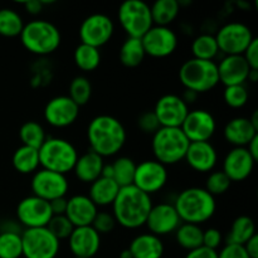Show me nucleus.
Listing matches in <instances>:
<instances>
[{"label":"nucleus","instance_id":"16","mask_svg":"<svg viewBox=\"0 0 258 258\" xmlns=\"http://www.w3.org/2000/svg\"><path fill=\"white\" fill-rule=\"evenodd\" d=\"M180 128L190 143L211 141L216 134L217 121L208 110L196 108L189 110Z\"/></svg>","mask_w":258,"mask_h":258},{"label":"nucleus","instance_id":"47","mask_svg":"<svg viewBox=\"0 0 258 258\" xmlns=\"http://www.w3.org/2000/svg\"><path fill=\"white\" fill-rule=\"evenodd\" d=\"M218 258H251V257L247 254L246 249H244L243 246L226 243L223 247H221V249H219Z\"/></svg>","mask_w":258,"mask_h":258},{"label":"nucleus","instance_id":"19","mask_svg":"<svg viewBox=\"0 0 258 258\" xmlns=\"http://www.w3.org/2000/svg\"><path fill=\"white\" fill-rule=\"evenodd\" d=\"M180 224L181 221L178 212L174 208V204L163 202L151 207L145 226L148 227L149 233L163 237L174 233Z\"/></svg>","mask_w":258,"mask_h":258},{"label":"nucleus","instance_id":"4","mask_svg":"<svg viewBox=\"0 0 258 258\" xmlns=\"http://www.w3.org/2000/svg\"><path fill=\"white\" fill-rule=\"evenodd\" d=\"M19 38L23 47L35 55L52 54L62 42V35L57 25L43 19L25 23Z\"/></svg>","mask_w":258,"mask_h":258},{"label":"nucleus","instance_id":"34","mask_svg":"<svg viewBox=\"0 0 258 258\" xmlns=\"http://www.w3.org/2000/svg\"><path fill=\"white\" fill-rule=\"evenodd\" d=\"M101 52L98 48L80 43L73 52V60L76 66L83 72H92L97 70L101 63Z\"/></svg>","mask_w":258,"mask_h":258},{"label":"nucleus","instance_id":"39","mask_svg":"<svg viewBox=\"0 0 258 258\" xmlns=\"http://www.w3.org/2000/svg\"><path fill=\"white\" fill-rule=\"evenodd\" d=\"M23 257L22 233L13 229L0 232V258Z\"/></svg>","mask_w":258,"mask_h":258},{"label":"nucleus","instance_id":"3","mask_svg":"<svg viewBox=\"0 0 258 258\" xmlns=\"http://www.w3.org/2000/svg\"><path fill=\"white\" fill-rule=\"evenodd\" d=\"M173 204L181 223L197 226L208 222L217 211L216 198L201 186L183 189L176 196Z\"/></svg>","mask_w":258,"mask_h":258},{"label":"nucleus","instance_id":"22","mask_svg":"<svg viewBox=\"0 0 258 258\" xmlns=\"http://www.w3.org/2000/svg\"><path fill=\"white\" fill-rule=\"evenodd\" d=\"M67 241L72 254L78 258L95 257L101 248V236L91 226L76 227Z\"/></svg>","mask_w":258,"mask_h":258},{"label":"nucleus","instance_id":"30","mask_svg":"<svg viewBox=\"0 0 258 258\" xmlns=\"http://www.w3.org/2000/svg\"><path fill=\"white\" fill-rule=\"evenodd\" d=\"M13 168L23 175L34 174L39 169V153L38 149L29 148V146H19L14 151L12 158Z\"/></svg>","mask_w":258,"mask_h":258},{"label":"nucleus","instance_id":"57","mask_svg":"<svg viewBox=\"0 0 258 258\" xmlns=\"http://www.w3.org/2000/svg\"><path fill=\"white\" fill-rule=\"evenodd\" d=\"M120 258H134V257H133V254H131L130 249L125 248V249H122V251H121Z\"/></svg>","mask_w":258,"mask_h":258},{"label":"nucleus","instance_id":"14","mask_svg":"<svg viewBox=\"0 0 258 258\" xmlns=\"http://www.w3.org/2000/svg\"><path fill=\"white\" fill-rule=\"evenodd\" d=\"M17 219L25 229L47 227L53 217L49 202L43 201L35 196L23 198L17 206Z\"/></svg>","mask_w":258,"mask_h":258},{"label":"nucleus","instance_id":"11","mask_svg":"<svg viewBox=\"0 0 258 258\" xmlns=\"http://www.w3.org/2000/svg\"><path fill=\"white\" fill-rule=\"evenodd\" d=\"M115 32V23L103 13H93L82 20L80 25L81 43L100 49L107 44Z\"/></svg>","mask_w":258,"mask_h":258},{"label":"nucleus","instance_id":"15","mask_svg":"<svg viewBox=\"0 0 258 258\" xmlns=\"http://www.w3.org/2000/svg\"><path fill=\"white\" fill-rule=\"evenodd\" d=\"M144 49L146 55L153 58H165L173 54L179 44L176 33L170 27L153 25L143 38Z\"/></svg>","mask_w":258,"mask_h":258},{"label":"nucleus","instance_id":"2","mask_svg":"<svg viewBox=\"0 0 258 258\" xmlns=\"http://www.w3.org/2000/svg\"><path fill=\"white\" fill-rule=\"evenodd\" d=\"M153 206L150 196L135 185H128L120 188L115 202L111 206V213L115 217L116 223L122 228L138 229L145 226Z\"/></svg>","mask_w":258,"mask_h":258},{"label":"nucleus","instance_id":"56","mask_svg":"<svg viewBox=\"0 0 258 258\" xmlns=\"http://www.w3.org/2000/svg\"><path fill=\"white\" fill-rule=\"evenodd\" d=\"M248 118H249V121H251L252 125L254 126V128L258 131V111L257 110L254 111V112L252 113L251 117H248Z\"/></svg>","mask_w":258,"mask_h":258},{"label":"nucleus","instance_id":"10","mask_svg":"<svg viewBox=\"0 0 258 258\" xmlns=\"http://www.w3.org/2000/svg\"><path fill=\"white\" fill-rule=\"evenodd\" d=\"M23 257L25 258H55L59 253L60 241L43 228L24 229L22 233Z\"/></svg>","mask_w":258,"mask_h":258},{"label":"nucleus","instance_id":"55","mask_svg":"<svg viewBox=\"0 0 258 258\" xmlns=\"http://www.w3.org/2000/svg\"><path fill=\"white\" fill-rule=\"evenodd\" d=\"M248 81L252 83H256L258 81V70H251L248 75Z\"/></svg>","mask_w":258,"mask_h":258},{"label":"nucleus","instance_id":"21","mask_svg":"<svg viewBox=\"0 0 258 258\" xmlns=\"http://www.w3.org/2000/svg\"><path fill=\"white\" fill-rule=\"evenodd\" d=\"M184 160L197 173H211L216 170L218 164V151L211 141H201V143L189 144L188 151Z\"/></svg>","mask_w":258,"mask_h":258},{"label":"nucleus","instance_id":"54","mask_svg":"<svg viewBox=\"0 0 258 258\" xmlns=\"http://www.w3.org/2000/svg\"><path fill=\"white\" fill-rule=\"evenodd\" d=\"M198 93L193 92V91H189V90H185V92L183 93V96H181V98H183L184 102L186 103V105H190V103L196 102V100L198 98Z\"/></svg>","mask_w":258,"mask_h":258},{"label":"nucleus","instance_id":"18","mask_svg":"<svg viewBox=\"0 0 258 258\" xmlns=\"http://www.w3.org/2000/svg\"><path fill=\"white\" fill-rule=\"evenodd\" d=\"M80 108L67 95H60L48 101L43 115L48 125L55 128H64L77 121Z\"/></svg>","mask_w":258,"mask_h":258},{"label":"nucleus","instance_id":"38","mask_svg":"<svg viewBox=\"0 0 258 258\" xmlns=\"http://www.w3.org/2000/svg\"><path fill=\"white\" fill-rule=\"evenodd\" d=\"M47 138L44 127L37 121H27L19 128V139L24 146L39 149Z\"/></svg>","mask_w":258,"mask_h":258},{"label":"nucleus","instance_id":"42","mask_svg":"<svg viewBox=\"0 0 258 258\" xmlns=\"http://www.w3.org/2000/svg\"><path fill=\"white\" fill-rule=\"evenodd\" d=\"M248 98L249 92L246 85H236L224 87L223 101L231 108L238 110V108L244 107L247 102H248Z\"/></svg>","mask_w":258,"mask_h":258},{"label":"nucleus","instance_id":"58","mask_svg":"<svg viewBox=\"0 0 258 258\" xmlns=\"http://www.w3.org/2000/svg\"><path fill=\"white\" fill-rule=\"evenodd\" d=\"M75 258H78V257H75Z\"/></svg>","mask_w":258,"mask_h":258},{"label":"nucleus","instance_id":"5","mask_svg":"<svg viewBox=\"0 0 258 258\" xmlns=\"http://www.w3.org/2000/svg\"><path fill=\"white\" fill-rule=\"evenodd\" d=\"M189 144L180 127H160L151 139V151L163 165H175L184 160Z\"/></svg>","mask_w":258,"mask_h":258},{"label":"nucleus","instance_id":"35","mask_svg":"<svg viewBox=\"0 0 258 258\" xmlns=\"http://www.w3.org/2000/svg\"><path fill=\"white\" fill-rule=\"evenodd\" d=\"M191 54L193 58L203 60H214L219 54V48L216 37L213 34H199L191 42Z\"/></svg>","mask_w":258,"mask_h":258},{"label":"nucleus","instance_id":"29","mask_svg":"<svg viewBox=\"0 0 258 258\" xmlns=\"http://www.w3.org/2000/svg\"><path fill=\"white\" fill-rule=\"evenodd\" d=\"M256 233V224L249 216H238L229 228L226 243L244 246Z\"/></svg>","mask_w":258,"mask_h":258},{"label":"nucleus","instance_id":"46","mask_svg":"<svg viewBox=\"0 0 258 258\" xmlns=\"http://www.w3.org/2000/svg\"><path fill=\"white\" fill-rule=\"evenodd\" d=\"M224 242V237L218 228H208L203 231V246L213 251H218Z\"/></svg>","mask_w":258,"mask_h":258},{"label":"nucleus","instance_id":"49","mask_svg":"<svg viewBox=\"0 0 258 258\" xmlns=\"http://www.w3.org/2000/svg\"><path fill=\"white\" fill-rule=\"evenodd\" d=\"M184 258H218V251H213L202 246L193 251H189Z\"/></svg>","mask_w":258,"mask_h":258},{"label":"nucleus","instance_id":"24","mask_svg":"<svg viewBox=\"0 0 258 258\" xmlns=\"http://www.w3.org/2000/svg\"><path fill=\"white\" fill-rule=\"evenodd\" d=\"M98 208L85 194H76L67 199L66 214L73 227L91 226L97 214Z\"/></svg>","mask_w":258,"mask_h":258},{"label":"nucleus","instance_id":"32","mask_svg":"<svg viewBox=\"0 0 258 258\" xmlns=\"http://www.w3.org/2000/svg\"><path fill=\"white\" fill-rule=\"evenodd\" d=\"M146 57L141 39L127 37L120 47L118 58L122 66L127 68H136L144 62Z\"/></svg>","mask_w":258,"mask_h":258},{"label":"nucleus","instance_id":"25","mask_svg":"<svg viewBox=\"0 0 258 258\" xmlns=\"http://www.w3.org/2000/svg\"><path fill=\"white\" fill-rule=\"evenodd\" d=\"M258 134L248 117L237 116L224 125L223 138L233 148H246Z\"/></svg>","mask_w":258,"mask_h":258},{"label":"nucleus","instance_id":"51","mask_svg":"<svg viewBox=\"0 0 258 258\" xmlns=\"http://www.w3.org/2000/svg\"><path fill=\"white\" fill-rule=\"evenodd\" d=\"M22 4L29 14L37 15L39 13H42V10L44 9L45 3L43 0H28V2L22 3Z\"/></svg>","mask_w":258,"mask_h":258},{"label":"nucleus","instance_id":"17","mask_svg":"<svg viewBox=\"0 0 258 258\" xmlns=\"http://www.w3.org/2000/svg\"><path fill=\"white\" fill-rule=\"evenodd\" d=\"M153 111L161 127H180L189 112V106L181 96L166 93L156 101Z\"/></svg>","mask_w":258,"mask_h":258},{"label":"nucleus","instance_id":"28","mask_svg":"<svg viewBox=\"0 0 258 258\" xmlns=\"http://www.w3.org/2000/svg\"><path fill=\"white\" fill-rule=\"evenodd\" d=\"M120 191V186L113 179L100 176L90 184L87 197L96 207H111Z\"/></svg>","mask_w":258,"mask_h":258},{"label":"nucleus","instance_id":"37","mask_svg":"<svg viewBox=\"0 0 258 258\" xmlns=\"http://www.w3.org/2000/svg\"><path fill=\"white\" fill-rule=\"evenodd\" d=\"M112 165V179L120 188L133 185L135 176L136 163L128 156H118Z\"/></svg>","mask_w":258,"mask_h":258},{"label":"nucleus","instance_id":"52","mask_svg":"<svg viewBox=\"0 0 258 258\" xmlns=\"http://www.w3.org/2000/svg\"><path fill=\"white\" fill-rule=\"evenodd\" d=\"M244 249H246L247 254L251 258H258V236L254 234L246 244H244Z\"/></svg>","mask_w":258,"mask_h":258},{"label":"nucleus","instance_id":"13","mask_svg":"<svg viewBox=\"0 0 258 258\" xmlns=\"http://www.w3.org/2000/svg\"><path fill=\"white\" fill-rule=\"evenodd\" d=\"M168 179L169 173L166 166L155 159H151L136 164L133 185L151 197L153 194L159 193L166 185Z\"/></svg>","mask_w":258,"mask_h":258},{"label":"nucleus","instance_id":"44","mask_svg":"<svg viewBox=\"0 0 258 258\" xmlns=\"http://www.w3.org/2000/svg\"><path fill=\"white\" fill-rule=\"evenodd\" d=\"M117 223H116V219L113 217V214L111 212H97L95 219H93L92 227L96 232H97L100 236H103V234H110L113 229L116 228Z\"/></svg>","mask_w":258,"mask_h":258},{"label":"nucleus","instance_id":"33","mask_svg":"<svg viewBox=\"0 0 258 258\" xmlns=\"http://www.w3.org/2000/svg\"><path fill=\"white\" fill-rule=\"evenodd\" d=\"M174 233L178 244L185 251H193L203 246V229L201 226L181 223Z\"/></svg>","mask_w":258,"mask_h":258},{"label":"nucleus","instance_id":"31","mask_svg":"<svg viewBox=\"0 0 258 258\" xmlns=\"http://www.w3.org/2000/svg\"><path fill=\"white\" fill-rule=\"evenodd\" d=\"M181 5L178 0H158L150 5L153 24L159 27H169L178 18Z\"/></svg>","mask_w":258,"mask_h":258},{"label":"nucleus","instance_id":"43","mask_svg":"<svg viewBox=\"0 0 258 258\" xmlns=\"http://www.w3.org/2000/svg\"><path fill=\"white\" fill-rule=\"evenodd\" d=\"M47 229L58 241H63V239L70 238L75 227L66 216H53L49 223L47 224Z\"/></svg>","mask_w":258,"mask_h":258},{"label":"nucleus","instance_id":"27","mask_svg":"<svg viewBox=\"0 0 258 258\" xmlns=\"http://www.w3.org/2000/svg\"><path fill=\"white\" fill-rule=\"evenodd\" d=\"M128 249L134 258H161L165 247L160 237L148 232L134 237Z\"/></svg>","mask_w":258,"mask_h":258},{"label":"nucleus","instance_id":"7","mask_svg":"<svg viewBox=\"0 0 258 258\" xmlns=\"http://www.w3.org/2000/svg\"><path fill=\"white\" fill-rule=\"evenodd\" d=\"M179 80L185 90L198 95L209 92L219 85L217 62L190 58L179 68Z\"/></svg>","mask_w":258,"mask_h":258},{"label":"nucleus","instance_id":"45","mask_svg":"<svg viewBox=\"0 0 258 258\" xmlns=\"http://www.w3.org/2000/svg\"><path fill=\"white\" fill-rule=\"evenodd\" d=\"M136 123H138V127L141 133L149 134V135H154L161 127L154 111H145V112L141 113L138 117Z\"/></svg>","mask_w":258,"mask_h":258},{"label":"nucleus","instance_id":"8","mask_svg":"<svg viewBox=\"0 0 258 258\" xmlns=\"http://www.w3.org/2000/svg\"><path fill=\"white\" fill-rule=\"evenodd\" d=\"M117 20L130 38H141L153 27L150 5L143 0H126L117 10Z\"/></svg>","mask_w":258,"mask_h":258},{"label":"nucleus","instance_id":"48","mask_svg":"<svg viewBox=\"0 0 258 258\" xmlns=\"http://www.w3.org/2000/svg\"><path fill=\"white\" fill-rule=\"evenodd\" d=\"M242 55L244 57L246 62L248 63L251 70H258V39L256 37H254V39L252 40L251 44L247 47V49L244 50Z\"/></svg>","mask_w":258,"mask_h":258},{"label":"nucleus","instance_id":"6","mask_svg":"<svg viewBox=\"0 0 258 258\" xmlns=\"http://www.w3.org/2000/svg\"><path fill=\"white\" fill-rule=\"evenodd\" d=\"M42 169L67 175L73 170L78 159V150L67 139L47 138L38 149Z\"/></svg>","mask_w":258,"mask_h":258},{"label":"nucleus","instance_id":"23","mask_svg":"<svg viewBox=\"0 0 258 258\" xmlns=\"http://www.w3.org/2000/svg\"><path fill=\"white\" fill-rule=\"evenodd\" d=\"M217 67L219 83L224 85V87L246 85L251 72V68L243 55H224L219 63H217Z\"/></svg>","mask_w":258,"mask_h":258},{"label":"nucleus","instance_id":"41","mask_svg":"<svg viewBox=\"0 0 258 258\" xmlns=\"http://www.w3.org/2000/svg\"><path fill=\"white\" fill-rule=\"evenodd\" d=\"M232 185V181L229 180L228 176L222 170H213L208 174L206 179V189L211 196L214 198L219 196H223L229 190Z\"/></svg>","mask_w":258,"mask_h":258},{"label":"nucleus","instance_id":"1","mask_svg":"<svg viewBox=\"0 0 258 258\" xmlns=\"http://www.w3.org/2000/svg\"><path fill=\"white\" fill-rule=\"evenodd\" d=\"M127 140L125 126L111 115H97L87 126V141L90 150L102 158L115 156L122 150Z\"/></svg>","mask_w":258,"mask_h":258},{"label":"nucleus","instance_id":"36","mask_svg":"<svg viewBox=\"0 0 258 258\" xmlns=\"http://www.w3.org/2000/svg\"><path fill=\"white\" fill-rule=\"evenodd\" d=\"M24 24L22 15L17 10L12 8L0 9V35L5 38L19 37Z\"/></svg>","mask_w":258,"mask_h":258},{"label":"nucleus","instance_id":"26","mask_svg":"<svg viewBox=\"0 0 258 258\" xmlns=\"http://www.w3.org/2000/svg\"><path fill=\"white\" fill-rule=\"evenodd\" d=\"M103 165L105 161L102 156L93 153L92 150H88L82 155H78L72 171L81 183L91 184L102 175Z\"/></svg>","mask_w":258,"mask_h":258},{"label":"nucleus","instance_id":"53","mask_svg":"<svg viewBox=\"0 0 258 258\" xmlns=\"http://www.w3.org/2000/svg\"><path fill=\"white\" fill-rule=\"evenodd\" d=\"M246 149L247 151L251 154L252 158L257 161L258 160V134L253 139H252L251 141H249V144L246 146Z\"/></svg>","mask_w":258,"mask_h":258},{"label":"nucleus","instance_id":"9","mask_svg":"<svg viewBox=\"0 0 258 258\" xmlns=\"http://www.w3.org/2000/svg\"><path fill=\"white\" fill-rule=\"evenodd\" d=\"M214 37L219 53L224 55H242L254 39L251 28L242 22H229L222 25Z\"/></svg>","mask_w":258,"mask_h":258},{"label":"nucleus","instance_id":"50","mask_svg":"<svg viewBox=\"0 0 258 258\" xmlns=\"http://www.w3.org/2000/svg\"><path fill=\"white\" fill-rule=\"evenodd\" d=\"M49 207L53 216H64L66 209H67V198L63 197V198L54 199L49 202Z\"/></svg>","mask_w":258,"mask_h":258},{"label":"nucleus","instance_id":"20","mask_svg":"<svg viewBox=\"0 0 258 258\" xmlns=\"http://www.w3.org/2000/svg\"><path fill=\"white\" fill-rule=\"evenodd\" d=\"M256 160L246 148H232L226 154L222 163V171L232 183L244 181L253 173Z\"/></svg>","mask_w":258,"mask_h":258},{"label":"nucleus","instance_id":"12","mask_svg":"<svg viewBox=\"0 0 258 258\" xmlns=\"http://www.w3.org/2000/svg\"><path fill=\"white\" fill-rule=\"evenodd\" d=\"M30 189L33 196L43 201L52 202L67 196L70 190V181L63 174L45 170V169H38L32 176Z\"/></svg>","mask_w":258,"mask_h":258},{"label":"nucleus","instance_id":"40","mask_svg":"<svg viewBox=\"0 0 258 258\" xmlns=\"http://www.w3.org/2000/svg\"><path fill=\"white\" fill-rule=\"evenodd\" d=\"M68 97L77 106H85L90 102L92 97V85L85 76H77L70 83Z\"/></svg>","mask_w":258,"mask_h":258}]
</instances>
